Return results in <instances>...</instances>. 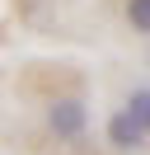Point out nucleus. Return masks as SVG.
Here are the masks:
<instances>
[{
    "instance_id": "obj_2",
    "label": "nucleus",
    "mask_w": 150,
    "mask_h": 155,
    "mask_svg": "<svg viewBox=\"0 0 150 155\" xmlns=\"http://www.w3.org/2000/svg\"><path fill=\"white\" fill-rule=\"evenodd\" d=\"M145 136H150L145 122H141L131 108H122V113L108 117V146H112V150H141V146H145Z\"/></svg>"
},
{
    "instance_id": "obj_3",
    "label": "nucleus",
    "mask_w": 150,
    "mask_h": 155,
    "mask_svg": "<svg viewBox=\"0 0 150 155\" xmlns=\"http://www.w3.org/2000/svg\"><path fill=\"white\" fill-rule=\"evenodd\" d=\"M127 24L131 33H150V0H127Z\"/></svg>"
},
{
    "instance_id": "obj_4",
    "label": "nucleus",
    "mask_w": 150,
    "mask_h": 155,
    "mask_svg": "<svg viewBox=\"0 0 150 155\" xmlns=\"http://www.w3.org/2000/svg\"><path fill=\"white\" fill-rule=\"evenodd\" d=\"M127 108L145 122V132H150V89H131V99H127Z\"/></svg>"
},
{
    "instance_id": "obj_1",
    "label": "nucleus",
    "mask_w": 150,
    "mask_h": 155,
    "mask_svg": "<svg viewBox=\"0 0 150 155\" xmlns=\"http://www.w3.org/2000/svg\"><path fill=\"white\" fill-rule=\"evenodd\" d=\"M47 127H52L61 141H80L84 127H89V108L80 104V99H52V108H47Z\"/></svg>"
}]
</instances>
